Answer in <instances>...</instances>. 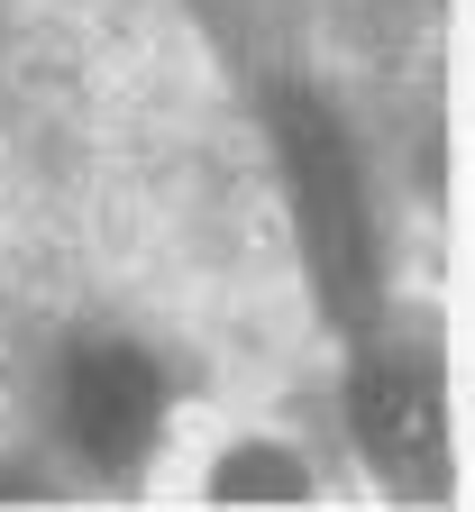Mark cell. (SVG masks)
Wrapping results in <instances>:
<instances>
[{"label":"cell","instance_id":"cell-1","mask_svg":"<svg viewBox=\"0 0 475 512\" xmlns=\"http://www.w3.org/2000/svg\"><path fill=\"white\" fill-rule=\"evenodd\" d=\"M284 156H293V192H302V229H311V275L338 302V320H357L375 293V256H366V211H357V174L338 147L329 110L284 101Z\"/></svg>","mask_w":475,"mask_h":512},{"label":"cell","instance_id":"cell-2","mask_svg":"<svg viewBox=\"0 0 475 512\" xmlns=\"http://www.w3.org/2000/svg\"><path fill=\"white\" fill-rule=\"evenodd\" d=\"M64 412H74V439L83 448H101V458H138L147 430H156V412H165V384H156L147 357L92 348L74 366V403H64Z\"/></svg>","mask_w":475,"mask_h":512},{"label":"cell","instance_id":"cell-3","mask_svg":"<svg viewBox=\"0 0 475 512\" xmlns=\"http://www.w3.org/2000/svg\"><path fill=\"white\" fill-rule=\"evenodd\" d=\"M357 439L375 458H430L439 448V412H430V384L402 375V366H366L357 375Z\"/></svg>","mask_w":475,"mask_h":512},{"label":"cell","instance_id":"cell-4","mask_svg":"<svg viewBox=\"0 0 475 512\" xmlns=\"http://www.w3.org/2000/svg\"><path fill=\"white\" fill-rule=\"evenodd\" d=\"M220 494H229V503H238V494H293V476L265 467V448H238V467L220 476Z\"/></svg>","mask_w":475,"mask_h":512}]
</instances>
